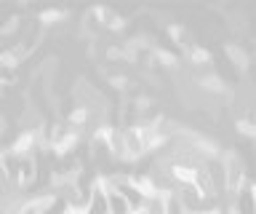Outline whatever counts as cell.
Instances as JSON below:
<instances>
[{"instance_id": "cell-3", "label": "cell", "mask_w": 256, "mask_h": 214, "mask_svg": "<svg viewBox=\"0 0 256 214\" xmlns=\"http://www.w3.org/2000/svg\"><path fill=\"white\" fill-rule=\"evenodd\" d=\"M171 177L179 182V185L195 187L198 177H200V169H195V166H190V163H171Z\"/></svg>"}, {"instance_id": "cell-8", "label": "cell", "mask_w": 256, "mask_h": 214, "mask_svg": "<svg viewBox=\"0 0 256 214\" xmlns=\"http://www.w3.org/2000/svg\"><path fill=\"white\" fill-rule=\"evenodd\" d=\"M187 54H190V59L195 62V65H208V62H211V54H208L206 49H200V46H192Z\"/></svg>"}, {"instance_id": "cell-5", "label": "cell", "mask_w": 256, "mask_h": 214, "mask_svg": "<svg viewBox=\"0 0 256 214\" xmlns=\"http://www.w3.org/2000/svg\"><path fill=\"white\" fill-rule=\"evenodd\" d=\"M35 139H38V134L35 131H24L19 139L14 142L11 145V150H8V153H11L14 158H24V155H32V147H35Z\"/></svg>"}, {"instance_id": "cell-1", "label": "cell", "mask_w": 256, "mask_h": 214, "mask_svg": "<svg viewBox=\"0 0 256 214\" xmlns=\"http://www.w3.org/2000/svg\"><path fill=\"white\" fill-rule=\"evenodd\" d=\"M224 187H227V193H232L235 198L243 193V187H246V166L238 155L224 158Z\"/></svg>"}, {"instance_id": "cell-9", "label": "cell", "mask_w": 256, "mask_h": 214, "mask_svg": "<svg viewBox=\"0 0 256 214\" xmlns=\"http://www.w3.org/2000/svg\"><path fill=\"white\" fill-rule=\"evenodd\" d=\"M227 54H230V59H232V62H238V67H240V70H246V65H248V57H246V54L238 49V46H227Z\"/></svg>"}, {"instance_id": "cell-7", "label": "cell", "mask_w": 256, "mask_h": 214, "mask_svg": "<svg viewBox=\"0 0 256 214\" xmlns=\"http://www.w3.org/2000/svg\"><path fill=\"white\" fill-rule=\"evenodd\" d=\"M94 14H96V17H99L110 30H123V27H126V19L118 17V14L110 11V9H94Z\"/></svg>"}, {"instance_id": "cell-10", "label": "cell", "mask_w": 256, "mask_h": 214, "mask_svg": "<svg viewBox=\"0 0 256 214\" xmlns=\"http://www.w3.org/2000/svg\"><path fill=\"white\" fill-rule=\"evenodd\" d=\"M88 115H91V113H88V107H78L75 113L70 115V126H80V123H86V121H88Z\"/></svg>"}, {"instance_id": "cell-13", "label": "cell", "mask_w": 256, "mask_h": 214, "mask_svg": "<svg viewBox=\"0 0 256 214\" xmlns=\"http://www.w3.org/2000/svg\"><path fill=\"white\" fill-rule=\"evenodd\" d=\"M240 131H243V134H248V137H254V139H256V126H251V123H240Z\"/></svg>"}, {"instance_id": "cell-6", "label": "cell", "mask_w": 256, "mask_h": 214, "mask_svg": "<svg viewBox=\"0 0 256 214\" xmlns=\"http://www.w3.org/2000/svg\"><path fill=\"white\" fill-rule=\"evenodd\" d=\"M54 203H56V195L48 193V195H43V198H32V201H27V203L19 209V214H46Z\"/></svg>"}, {"instance_id": "cell-14", "label": "cell", "mask_w": 256, "mask_h": 214, "mask_svg": "<svg viewBox=\"0 0 256 214\" xmlns=\"http://www.w3.org/2000/svg\"><path fill=\"white\" fill-rule=\"evenodd\" d=\"M232 214H240V209H238V203H235V209H232Z\"/></svg>"}, {"instance_id": "cell-15", "label": "cell", "mask_w": 256, "mask_h": 214, "mask_svg": "<svg viewBox=\"0 0 256 214\" xmlns=\"http://www.w3.org/2000/svg\"><path fill=\"white\" fill-rule=\"evenodd\" d=\"M3 86H6V81H0V94H3Z\"/></svg>"}, {"instance_id": "cell-12", "label": "cell", "mask_w": 256, "mask_h": 214, "mask_svg": "<svg viewBox=\"0 0 256 214\" xmlns=\"http://www.w3.org/2000/svg\"><path fill=\"white\" fill-rule=\"evenodd\" d=\"M203 83H206V89H214V91H222V81H219V78H216V75H214V78H206V81H203Z\"/></svg>"}, {"instance_id": "cell-2", "label": "cell", "mask_w": 256, "mask_h": 214, "mask_svg": "<svg viewBox=\"0 0 256 214\" xmlns=\"http://www.w3.org/2000/svg\"><path fill=\"white\" fill-rule=\"evenodd\" d=\"M120 134H123V150H126L128 161H136V158L147 155L144 142H142V134H139V126H128V129H123Z\"/></svg>"}, {"instance_id": "cell-11", "label": "cell", "mask_w": 256, "mask_h": 214, "mask_svg": "<svg viewBox=\"0 0 256 214\" xmlns=\"http://www.w3.org/2000/svg\"><path fill=\"white\" fill-rule=\"evenodd\" d=\"M64 17H67L64 11H43L40 14V22H43V25H54L56 19H64Z\"/></svg>"}, {"instance_id": "cell-4", "label": "cell", "mask_w": 256, "mask_h": 214, "mask_svg": "<svg viewBox=\"0 0 256 214\" xmlns=\"http://www.w3.org/2000/svg\"><path fill=\"white\" fill-rule=\"evenodd\" d=\"M158 201H160V211L163 214H187V206H184L182 198L176 193H171V190H163Z\"/></svg>"}]
</instances>
